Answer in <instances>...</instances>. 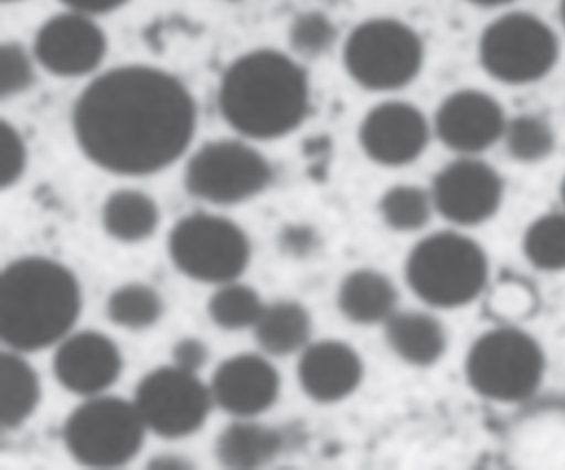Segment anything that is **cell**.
Segmentation results:
<instances>
[{
  "instance_id": "cell-29",
  "label": "cell",
  "mask_w": 565,
  "mask_h": 470,
  "mask_svg": "<svg viewBox=\"0 0 565 470\" xmlns=\"http://www.w3.org/2000/svg\"><path fill=\"white\" fill-rule=\"evenodd\" d=\"M259 295L246 285L224 284L207 303L211 320L223 330L236 331L256 327L264 313Z\"/></svg>"
},
{
  "instance_id": "cell-14",
  "label": "cell",
  "mask_w": 565,
  "mask_h": 470,
  "mask_svg": "<svg viewBox=\"0 0 565 470\" xmlns=\"http://www.w3.org/2000/svg\"><path fill=\"white\" fill-rule=\"evenodd\" d=\"M431 136L428 116L403 99H386L373 106L359 128L363 152L385 168H402L422 158Z\"/></svg>"
},
{
  "instance_id": "cell-37",
  "label": "cell",
  "mask_w": 565,
  "mask_h": 470,
  "mask_svg": "<svg viewBox=\"0 0 565 470\" xmlns=\"http://www.w3.org/2000/svg\"><path fill=\"white\" fill-rule=\"evenodd\" d=\"M561 19L565 26V0H561Z\"/></svg>"
},
{
  "instance_id": "cell-30",
  "label": "cell",
  "mask_w": 565,
  "mask_h": 470,
  "mask_svg": "<svg viewBox=\"0 0 565 470\" xmlns=\"http://www.w3.org/2000/svg\"><path fill=\"white\" fill-rule=\"evenodd\" d=\"M290 49L303 58L322 55L335 40V29L323 13L306 12L290 25Z\"/></svg>"
},
{
  "instance_id": "cell-13",
  "label": "cell",
  "mask_w": 565,
  "mask_h": 470,
  "mask_svg": "<svg viewBox=\"0 0 565 470\" xmlns=\"http://www.w3.org/2000/svg\"><path fill=\"white\" fill-rule=\"evenodd\" d=\"M32 53L51 75L78 78L100 68L107 56V35L95 17L67 9L42 23Z\"/></svg>"
},
{
  "instance_id": "cell-28",
  "label": "cell",
  "mask_w": 565,
  "mask_h": 470,
  "mask_svg": "<svg viewBox=\"0 0 565 470\" xmlns=\"http://www.w3.org/2000/svg\"><path fill=\"white\" fill-rule=\"evenodd\" d=\"M163 308V300L154 288L143 284H128L110 295L107 313L117 327L147 330L158 323Z\"/></svg>"
},
{
  "instance_id": "cell-4",
  "label": "cell",
  "mask_w": 565,
  "mask_h": 470,
  "mask_svg": "<svg viewBox=\"0 0 565 470\" xmlns=\"http://www.w3.org/2000/svg\"><path fill=\"white\" fill-rule=\"evenodd\" d=\"M405 278L423 303L455 310L481 297L489 280L488 255L481 244L462 232H435L409 250Z\"/></svg>"
},
{
  "instance_id": "cell-36",
  "label": "cell",
  "mask_w": 565,
  "mask_h": 470,
  "mask_svg": "<svg viewBox=\"0 0 565 470\" xmlns=\"http://www.w3.org/2000/svg\"><path fill=\"white\" fill-rule=\"evenodd\" d=\"M561 201H562V205H564V211H565V175H564V178H562V182H561Z\"/></svg>"
},
{
  "instance_id": "cell-35",
  "label": "cell",
  "mask_w": 565,
  "mask_h": 470,
  "mask_svg": "<svg viewBox=\"0 0 565 470\" xmlns=\"http://www.w3.org/2000/svg\"><path fill=\"white\" fill-rule=\"evenodd\" d=\"M466 2L481 7V9H502V7L511 6L515 0H466Z\"/></svg>"
},
{
  "instance_id": "cell-24",
  "label": "cell",
  "mask_w": 565,
  "mask_h": 470,
  "mask_svg": "<svg viewBox=\"0 0 565 470\" xmlns=\"http://www.w3.org/2000/svg\"><path fill=\"white\" fill-rule=\"evenodd\" d=\"M2 426L18 429L34 413L41 400V383L34 367L18 353L2 354Z\"/></svg>"
},
{
  "instance_id": "cell-34",
  "label": "cell",
  "mask_w": 565,
  "mask_h": 470,
  "mask_svg": "<svg viewBox=\"0 0 565 470\" xmlns=\"http://www.w3.org/2000/svg\"><path fill=\"white\" fill-rule=\"evenodd\" d=\"M68 10L87 13L97 17L102 13H110L124 7L128 0H61Z\"/></svg>"
},
{
  "instance_id": "cell-7",
  "label": "cell",
  "mask_w": 565,
  "mask_h": 470,
  "mask_svg": "<svg viewBox=\"0 0 565 470\" xmlns=\"http://www.w3.org/2000/svg\"><path fill=\"white\" fill-rule=\"evenodd\" d=\"M479 63L495 82L525 86L542 82L561 58L555 30L531 12L512 10L495 17L479 36Z\"/></svg>"
},
{
  "instance_id": "cell-22",
  "label": "cell",
  "mask_w": 565,
  "mask_h": 470,
  "mask_svg": "<svg viewBox=\"0 0 565 470\" xmlns=\"http://www.w3.org/2000/svg\"><path fill=\"white\" fill-rule=\"evenodd\" d=\"M105 231L120 242L145 241L157 231L160 211L150 195L134 189L114 192L102 211Z\"/></svg>"
},
{
  "instance_id": "cell-31",
  "label": "cell",
  "mask_w": 565,
  "mask_h": 470,
  "mask_svg": "<svg viewBox=\"0 0 565 470\" xmlns=\"http://www.w3.org/2000/svg\"><path fill=\"white\" fill-rule=\"evenodd\" d=\"M34 53L19 43H4L0 52V95L18 96L31 88L34 82Z\"/></svg>"
},
{
  "instance_id": "cell-5",
  "label": "cell",
  "mask_w": 565,
  "mask_h": 470,
  "mask_svg": "<svg viewBox=\"0 0 565 470\" xmlns=\"http://www.w3.org/2000/svg\"><path fill=\"white\" fill-rule=\"evenodd\" d=\"M545 354L527 331L499 327L482 333L469 348L465 376L482 399L518 404L531 399L545 376Z\"/></svg>"
},
{
  "instance_id": "cell-20",
  "label": "cell",
  "mask_w": 565,
  "mask_h": 470,
  "mask_svg": "<svg viewBox=\"0 0 565 470\" xmlns=\"http://www.w3.org/2000/svg\"><path fill=\"white\" fill-rule=\"evenodd\" d=\"M339 308L356 324H385L398 311V290L382 271L360 268L343 278Z\"/></svg>"
},
{
  "instance_id": "cell-26",
  "label": "cell",
  "mask_w": 565,
  "mask_h": 470,
  "mask_svg": "<svg viewBox=\"0 0 565 470\" xmlns=\"http://www.w3.org/2000/svg\"><path fill=\"white\" fill-rule=\"evenodd\" d=\"M525 260L541 271L565 270V211L548 212L529 224L522 235Z\"/></svg>"
},
{
  "instance_id": "cell-17",
  "label": "cell",
  "mask_w": 565,
  "mask_h": 470,
  "mask_svg": "<svg viewBox=\"0 0 565 470\" xmlns=\"http://www.w3.org/2000/svg\"><path fill=\"white\" fill-rule=\"evenodd\" d=\"M279 389L280 376L276 367L257 354H239L224 361L211 384L214 403L243 419L270 409Z\"/></svg>"
},
{
  "instance_id": "cell-10",
  "label": "cell",
  "mask_w": 565,
  "mask_h": 470,
  "mask_svg": "<svg viewBox=\"0 0 565 470\" xmlns=\"http://www.w3.org/2000/svg\"><path fill=\"white\" fill-rule=\"evenodd\" d=\"M269 161L236 139L207 142L191 156L184 174L188 192L216 205L256 197L273 181Z\"/></svg>"
},
{
  "instance_id": "cell-15",
  "label": "cell",
  "mask_w": 565,
  "mask_h": 470,
  "mask_svg": "<svg viewBox=\"0 0 565 470\" xmlns=\"http://www.w3.org/2000/svg\"><path fill=\"white\" fill-rule=\"evenodd\" d=\"M433 135L458 156H481L502 141L508 116L488 92L462 88L449 93L431 119Z\"/></svg>"
},
{
  "instance_id": "cell-6",
  "label": "cell",
  "mask_w": 565,
  "mask_h": 470,
  "mask_svg": "<svg viewBox=\"0 0 565 470\" xmlns=\"http://www.w3.org/2000/svg\"><path fill=\"white\" fill-rule=\"evenodd\" d=\"M425 43L408 23L375 17L359 23L343 43L350 78L376 93H392L415 82L425 65Z\"/></svg>"
},
{
  "instance_id": "cell-32",
  "label": "cell",
  "mask_w": 565,
  "mask_h": 470,
  "mask_svg": "<svg viewBox=\"0 0 565 470\" xmlns=\"http://www.w3.org/2000/svg\"><path fill=\"white\" fill-rule=\"evenodd\" d=\"M28 165V149L21 132L2 121L0 126V184L8 189L18 184Z\"/></svg>"
},
{
  "instance_id": "cell-12",
  "label": "cell",
  "mask_w": 565,
  "mask_h": 470,
  "mask_svg": "<svg viewBox=\"0 0 565 470\" xmlns=\"http://www.w3.org/2000/svg\"><path fill=\"white\" fill-rule=\"evenodd\" d=\"M504 179L479 156H458L433 179L436 214L456 227H476L491 221L504 201Z\"/></svg>"
},
{
  "instance_id": "cell-8",
  "label": "cell",
  "mask_w": 565,
  "mask_h": 470,
  "mask_svg": "<svg viewBox=\"0 0 565 470\" xmlns=\"http://www.w3.org/2000/svg\"><path fill=\"white\" fill-rule=\"evenodd\" d=\"M145 432L147 426L135 403L100 394L88 397L68 416L64 440L82 466L117 469L138 456Z\"/></svg>"
},
{
  "instance_id": "cell-2",
  "label": "cell",
  "mask_w": 565,
  "mask_h": 470,
  "mask_svg": "<svg viewBox=\"0 0 565 470\" xmlns=\"http://www.w3.org/2000/svg\"><path fill=\"white\" fill-rule=\"evenodd\" d=\"M224 121L250 139H277L296 131L310 108L309 76L287 53L263 49L234 60L220 95Z\"/></svg>"
},
{
  "instance_id": "cell-18",
  "label": "cell",
  "mask_w": 565,
  "mask_h": 470,
  "mask_svg": "<svg viewBox=\"0 0 565 470\" xmlns=\"http://www.w3.org/2000/svg\"><path fill=\"white\" fill-rule=\"evenodd\" d=\"M363 380L360 354L342 341H320L303 350L299 381L303 393L317 403H337L355 393Z\"/></svg>"
},
{
  "instance_id": "cell-11",
  "label": "cell",
  "mask_w": 565,
  "mask_h": 470,
  "mask_svg": "<svg viewBox=\"0 0 565 470\" xmlns=\"http://www.w3.org/2000/svg\"><path fill=\"white\" fill-rule=\"evenodd\" d=\"M213 400L211 387L196 373L173 364L145 376L134 403L147 429L164 439H181L203 427Z\"/></svg>"
},
{
  "instance_id": "cell-1",
  "label": "cell",
  "mask_w": 565,
  "mask_h": 470,
  "mask_svg": "<svg viewBox=\"0 0 565 470\" xmlns=\"http://www.w3.org/2000/svg\"><path fill=\"white\" fill-rule=\"evenodd\" d=\"M72 122L82 152L94 164L135 178L163 171L184 154L196 131L198 108L177 76L127 65L85 86Z\"/></svg>"
},
{
  "instance_id": "cell-19",
  "label": "cell",
  "mask_w": 565,
  "mask_h": 470,
  "mask_svg": "<svg viewBox=\"0 0 565 470\" xmlns=\"http://www.w3.org/2000/svg\"><path fill=\"white\" fill-rule=\"evenodd\" d=\"M390 350L416 367H429L445 356L448 333L435 314L423 310L396 311L385 323Z\"/></svg>"
},
{
  "instance_id": "cell-27",
  "label": "cell",
  "mask_w": 565,
  "mask_h": 470,
  "mask_svg": "<svg viewBox=\"0 0 565 470\" xmlns=\"http://www.w3.org/2000/svg\"><path fill=\"white\" fill-rule=\"evenodd\" d=\"M380 215L392 231L418 232L435 214L431 191L415 184L390 188L380 199Z\"/></svg>"
},
{
  "instance_id": "cell-23",
  "label": "cell",
  "mask_w": 565,
  "mask_h": 470,
  "mask_svg": "<svg viewBox=\"0 0 565 470\" xmlns=\"http://www.w3.org/2000/svg\"><path fill=\"white\" fill-rule=\"evenodd\" d=\"M256 340L266 353L287 356L306 346L310 337V317L302 305L282 301L264 308L257 321Z\"/></svg>"
},
{
  "instance_id": "cell-3",
  "label": "cell",
  "mask_w": 565,
  "mask_h": 470,
  "mask_svg": "<svg viewBox=\"0 0 565 470\" xmlns=\"http://www.w3.org/2000/svg\"><path fill=\"white\" fill-rule=\"evenodd\" d=\"M2 340L18 353L61 343L77 323L82 291L77 277L58 261L25 257L2 275Z\"/></svg>"
},
{
  "instance_id": "cell-33",
  "label": "cell",
  "mask_w": 565,
  "mask_h": 470,
  "mask_svg": "<svg viewBox=\"0 0 565 470\" xmlns=\"http://www.w3.org/2000/svg\"><path fill=\"white\" fill-rule=\"evenodd\" d=\"M173 360L177 366L198 373L207 361L206 344L194 338H186L174 346Z\"/></svg>"
},
{
  "instance_id": "cell-25",
  "label": "cell",
  "mask_w": 565,
  "mask_h": 470,
  "mask_svg": "<svg viewBox=\"0 0 565 470\" xmlns=\"http://www.w3.org/2000/svg\"><path fill=\"white\" fill-rule=\"evenodd\" d=\"M514 161L535 164L554 152L555 131L551 121L537 113H521L508 118L502 141Z\"/></svg>"
},
{
  "instance_id": "cell-16",
  "label": "cell",
  "mask_w": 565,
  "mask_h": 470,
  "mask_svg": "<svg viewBox=\"0 0 565 470\" xmlns=\"http://www.w3.org/2000/svg\"><path fill=\"white\" fill-rule=\"evenodd\" d=\"M121 367L124 360L117 344L98 331L64 338L54 357L58 383L78 396H100L120 377Z\"/></svg>"
},
{
  "instance_id": "cell-9",
  "label": "cell",
  "mask_w": 565,
  "mask_h": 470,
  "mask_svg": "<svg viewBox=\"0 0 565 470\" xmlns=\"http://www.w3.org/2000/svg\"><path fill=\"white\" fill-rule=\"evenodd\" d=\"M171 260L186 277L224 285L244 274L250 244L239 225L213 214L181 218L168 241Z\"/></svg>"
},
{
  "instance_id": "cell-38",
  "label": "cell",
  "mask_w": 565,
  "mask_h": 470,
  "mask_svg": "<svg viewBox=\"0 0 565 470\" xmlns=\"http://www.w3.org/2000/svg\"><path fill=\"white\" fill-rule=\"evenodd\" d=\"M2 2H19V0H2Z\"/></svg>"
},
{
  "instance_id": "cell-21",
  "label": "cell",
  "mask_w": 565,
  "mask_h": 470,
  "mask_svg": "<svg viewBox=\"0 0 565 470\" xmlns=\"http://www.w3.org/2000/svg\"><path fill=\"white\" fill-rule=\"evenodd\" d=\"M279 430L257 423L231 424L216 442V457L230 469H256L282 449Z\"/></svg>"
}]
</instances>
